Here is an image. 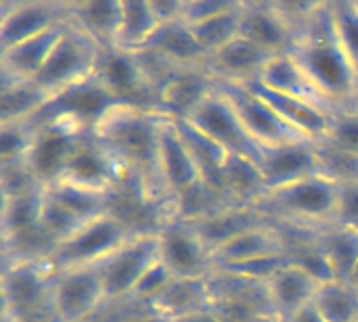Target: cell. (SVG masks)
I'll list each match as a JSON object with an SVG mask.
<instances>
[{
    "label": "cell",
    "mask_w": 358,
    "mask_h": 322,
    "mask_svg": "<svg viewBox=\"0 0 358 322\" xmlns=\"http://www.w3.org/2000/svg\"><path fill=\"white\" fill-rule=\"evenodd\" d=\"M166 117L155 109L120 103L103 115L92 134L117 163L126 184H134L147 199L172 210L157 163L159 130Z\"/></svg>",
    "instance_id": "cell-1"
},
{
    "label": "cell",
    "mask_w": 358,
    "mask_h": 322,
    "mask_svg": "<svg viewBox=\"0 0 358 322\" xmlns=\"http://www.w3.org/2000/svg\"><path fill=\"white\" fill-rule=\"evenodd\" d=\"M289 54L340 109L355 103L358 78L338 42L329 2H310Z\"/></svg>",
    "instance_id": "cell-2"
},
{
    "label": "cell",
    "mask_w": 358,
    "mask_h": 322,
    "mask_svg": "<svg viewBox=\"0 0 358 322\" xmlns=\"http://www.w3.org/2000/svg\"><path fill=\"white\" fill-rule=\"evenodd\" d=\"M340 184L323 174L271 191L256 207L277 224L300 230L334 226Z\"/></svg>",
    "instance_id": "cell-3"
},
{
    "label": "cell",
    "mask_w": 358,
    "mask_h": 322,
    "mask_svg": "<svg viewBox=\"0 0 358 322\" xmlns=\"http://www.w3.org/2000/svg\"><path fill=\"white\" fill-rule=\"evenodd\" d=\"M48 260L2 262V308L21 322H59Z\"/></svg>",
    "instance_id": "cell-4"
},
{
    "label": "cell",
    "mask_w": 358,
    "mask_h": 322,
    "mask_svg": "<svg viewBox=\"0 0 358 322\" xmlns=\"http://www.w3.org/2000/svg\"><path fill=\"white\" fill-rule=\"evenodd\" d=\"M134 235L136 233H132V228L120 216L107 212L94 220H88L71 237L61 241L48 262L55 272L99 266Z\"/></svg>",
    "instance_id": "cell-5"
},
{
    "label": "cell",
    "mask_w": 358,
    "mask_h": 322,
    "mask_svg": "<svg viewBox=\"0 0 358 322\" xmlns=\"http://www.w3.org/2000/svg\"><path fill=\"white\" fill-rule=\"evenodd\" d=\"M185 119L191 126H195L199 132H203L208 138H212L229 155L245 157L258 163L260 168L264 147L258 145L256 138L248 132V128L239 119L233 105L216 88V82H214V88L191 109V113Z\"/></svg>",
    "instance_id": "cell-6"
},
{
    "label": "cell",
    "mask_w": 358,
    "mask_h": 322,
    "mask_svg": "<svg viewBox=\"0 0 358 322\" xmlns=\"http://www.w3.org/2000/svg\"><path fill=\"white\" fill-rule=\"evenodd\" d=\"M103 48L76 23H67L36 82L52 94L76 86L96 73Z\"/></svg>",
    "instance_id": "cell-7"
},
{
    "label": "cell",
    "mask_w": 358,
    "mask_h": 322,
    "mask_svg": "<svg viewBox=\"0 0 358 322\" xmlns=\"http://www.w3.org/2000/svg\"><path fill=\"white\" fill-rule=\"evenodd\" d=\"M159 262L157 233H138L99 264L107 304L128 300L143 275Z\"/></svg>",
    "instance_id": "cell-8"
},
{
    "label": "cell",
    "mask_w": 358,
    "mask_h": 322,
    "mask_svg": "<svg viewBox=\"0 0 358 322\" xmlns=\"http://www.w3.org/2000/svg\"><path fill=\"white\" fill-rule=\"evenodd\" d=\"M216 88L227 96V101L233 105V109L237 111V115L243 122V126L248 128V132L264 149L266 147H279V145H294V142H313L302 132L292 128L250 86L231 84V82H216Z\"/></svg>",
    "instance_id": "cell-9"
},
{
    "label": "cell",
    "mask_w": 358,
    "mask_h": 322,
    "mask_svg": "<svg viewBox=\"0 0 358 322\" xmlns=\"http://www.w3.org/2000/svg\"><path fill=\"white\" fill-rule=\"evenodd\" d=\"M159 260L176 279H208L214 275V256L195 226L170 216L157 230Z\"/></svg>",
    "instance_id": "cell-10"
},
{
    "label": "cell",
    "mask_w": 358,
    "mask_h": 322,
    "mask_svg": "<svg viewBox=\"0 0 358 322\" xmlns=\"http://www.w3.org/2000/svg\"><path fill=\"white\" fill-rule=\"evenodd\" d=\"M52 302L59 322H92L107 306L99 266L55 272Z\"/></svg>",
    "instance_id": "cell-11"
},
{
    "label": "cell",
    "mask_w": 358,
    "mask_h": 322,
    "mask_svg": "<svg viewBox=\"0 0 358 322\" xmlns=\"http://www.w3.org/2000/svg\"><path fill=\"white\" fill-rule=\"evenodd\" d=\"M34 130L36 138L27 155V163L34 170L40 184L48 186L63 176L69 159L73 157L82 140L90 134V130L65 119L34 126Z\"/></svg>",
    "instance_id": "cell-12"
},
{
    "label": "cell",
    "mask_w": 358,
    "mask_h": 322,
    "mask_svg": "<svg viewBox=\"0 0 358 322\" xmlns=\"http://www.w3.org/2000/svg\"><path fill=\"white\" fill-rule=\"evenodd\" d=\"M69 21V2L63 0H2L0 50Z\"/></svg>",
    "instance_id": "cell-13"
},
{
    "label": "cell",
    "mask_w": 358,
    "mask_h": 322,
    "mask_svg": "<svg viewBox=\"0 0 358 322\" xmlns=\"http://www.w3.org/2000/svg\"><path fill=\"white\" fill-rule=\"evenodd\" d=\"M300 21L287 2H243L241 38L262 46L273 54L289 52Z\"/></svg>",
    "instance_id": "cell-14"
},
{
    "label": "cell",
    "mask_w": 358,
    "mask_h": 322,
    "mask_svg": "<svg viewBox=\"0 0 358 322\" xmlns=\"http://www.w3.org/2000/svg\"><path fill=\"white\" fill-rule=\"evenodd\" d=\"M124 174L117 168V163L109 157V153L96 142L94 134L90 132L73 157L69 159L63 176L57 182H67L92 193L101 195H113L124 184Z\"/></svg>",
    "instance_id": "cell-15"
},
{
    "label": "cell",
    "mask_w": 358,
    "mask_h": 322,
    "mask_svg": "<svg viewBox=\"0 0 358 322\" xmlns=\"http://www.w3.org/2000/svg\"><path fill=\"white\" fill-rule=\"evenodd\" d=\"M157 163L159 176L170 201L201 182L199 170L191 157V151L172 117H166L159 130L157 142Z\"/></svg>",
    "instance_id": "cell-16"
},
{
    "label": "cell",
    "mask_w": 358,
    "mask_h": 322,
    "mask_svg": "<svg viewBox=\"0 0 358 322\" xmlns=\"http://www.w3.org/2000/svg\"><path fill=\"white\" fill-rule=\"evenodd\" d=\"M260 172L264 176L268 193L321 174L317 142H294V145L266 147L262 153Z\"/></svg>",
    "instance_id": "cell-17"
},
{
    "label": "cell",
    "mask_w": 358,
    "mask_h": 322,
    "mask_svg": "<svg viewBox=\"0 0 358 322\" xmlns=\"http://www.w3.org/2000/svg\"><path fill=\"white\" fill-rule=\"evenodd\" d=\"M273 57V52L239 36L237 40L208 57L206 71L214 82L250 84L262 75L266 63Z\"/></svg>",
    "instance_id": "cell-18"
},
{
    "label": "cell",
    "mask_w": 358,
    "mask_h": 322,
    "mask_svg": "<svg viewBox=\"0 0 358 322\" xmlns=\"http://www.w3.org/2000/svg\"><path fill=\"white\" fill-rule=\"evenodd\" d=\"M258 82L271 90L281 92V94L296 96V98H302L306 103H313L331 115L340 111V107L329 96H325V92L308 78V73L300 67V63L289 52L275 54L266 63Z\"/></svg>",
    "instance_id": "cell-19"
},
{
    "label": "cell",
    "mask_w": 358,
    "mask_h": 322,
    "mask_svg": "<svg viewBox=\"0 0 358 322\" xmlns=\"http://www.w3.org/2000/svg\"><path fill=\"white\" fill-rule=\"evenodd\" d=\"M285 251H287L285 233L275 220H271V222L256 226V228L235 237L233 241L224 243L212 256H214V268L220 270L227 266L243 264V262L266 258V256H279Z\"/></svg>",
    "instance_id": "cell-20"
},
{
    "label": "cell",
    "mask_w": 358,
    "mask_h": 322,
    "mask_svg": "<svg viewBox=\"0 0 358 322\" xmlns=\"http://www.w3.org/2000/svg\"><path fill=\"white\" fill-rule=\"evenodd\" d=\"M69 21L31 36L10 48L0 50V78L2 80H36L46 65L55 44L65 31Z\"/></svg>",
    "instance_id": "cell-21"
},
{
    "label": "cell",
    "mask_w": 358,
    "mask_h": 322,
    "mask_svg": "<svg viewBox=\"0 0 358 322\" xmlns=\"http://www.w3.org/2000/svg\"><path fill=\"white\" fill-rule=\"evenodd\" d=\"M141 50L153 52L180 69H206L210 57L185 21L162 23Z\"/></svg>",
    "instance_id": "cell-22"
},
{
    "label": "cell",
    "mask_w": 358,
    "mask_h": 322,
    "mask_svg": "<svg viewBox=\"0 0 358 322\" xmlns=\"http://www.w3.org/2000/svg\"><path fill=\"white\" fill-rule=\"evenodd\" d=\"M250 86L260 98H264L292 128H296L298 132H302L306 138H310L313 142H319L325 138L327 130H329V124H331V113L323 111L321 107L313 105V103H306L302 98H296V96H287V94H281L277 90H271L266 86H262L258 80L256 82H250L245 84Z\"/></svg>",
    "instance_id": "cell-23"
},
{
    "label": "cell",
    "mask_w": 358,
    "mask_h": 322,
    "mask_svg": "<svg viewBox=\"0 0 358 322\" xmlns=\"http://www.w3.org/2000/svg\"><path fill=\"white\" fill-rule=\"evenodd\" d=\"M319 285L321 283H317L310 275H306L302 268L294 264H287L285 268H281L266 283L271 306L279 322H285L302 308L310 306Z\"/></svg>",
    "instance_id": "cell-24"
},
{
    "label": "cell",
    "mask_w": 358,
    "mask_h": 322,
    "mask_svg": "<svg viewBox=\"0 0 358 322\" xmlns=\"http://www.w3.org/2000/svg\"><path fill=\"white\" fill-rule=\"evenodd\" d=\"M149 308L168 321L182 319L214 308L210 277L208 279H172Z\"/></svg>",
    "instance_id": "cell-25"
},
{
    "label": "cell",
    "mask_w": 358,
    "mask_h": 322,
    "mask_svg": "<svg viewBox=\"0 0 358 322\" xmlns=\"http://www.w3.org/2000/svg\"><path fill=\"white\" fill-rule=\"evenodd\" d=\"M69 21L86 31L103 50L115 48L122 21V0L69 2Z\"/></svg>",
    "instance_id": "cell-26"
},
{
    "label": "cell",
    "mask_w": 358,
    "mask_h": 322,
    "mask_svg": "<svg viewBox=\"0 0 358 322\" xmlns=\"http://www.w3.org/2000/svg\"><path fill=\"white\" fill-rule=\"evenodd\" d=\"M266 222H271V218L266 214H262L258 207L235 205V207H227V210H222V212H218L206 220L191 222V224L195 226V230L199 233L203 243L214 254L224 243H229L235 237H239V235H243L256 226H262Z\"/></svg>",
    "instance_id": "cell-27"
},
{
    "label": "cell",
    "mask_w": 358,
    "mask_h": 322,
    "mask_svg": "<svg viewBox=\"0 0 358 322\" xmlns=\"http://www.w3.org/2000/svg\"><path fill=\"white\" fill-rule=\"evenodd\" d=\"M55 94L36 80L0 78V124L31 122Z\"/></svg>",
    "instance_id": "cell-28"
},
{
    "label": "cell",
    "mask_w": 358,
    "mask_h": 322,
    "mask_svg": "<svg viewBox=\"0 0 358 322\" xmlns=\"http://www.w3.org/2000/svg\"><path fill=\"white\" fill-rule=\"evenodd\" d=\"M222 193L235 205L256 207L268 195V189L258 163L229 155L222 168Z\"/></svg>",
    "instance_id": "cell-29"
},
{
    "label": "cell",
    "mask_w": 358,
    "mask_h": 322,
    "mask_svg": "<svg viewBox=\"0 0 358 322\" xmlns=\"http://www.w3.org/2000/svg\"><path fill=\"white\" fill-rule=\"evenodd\" d=\"M174 122H176V126H178V130H180V134H182V138H185V142H187V147L191 151V157H193V161H195V166L199 170L201 180L208 186L222 193V168H224V161H227L229 153L224 149H220L203 132H199L195 126H191L187 119H174Z\"/></svg>",
    "instance_id": "cell-30"
},
{
    "label": "cell",
    "mask_w": 358,
    "mask_h": 322,
    "mask_svg": "<svg viewBox=\"0 0 358 322\" xmlns=\"http://www.w3.org/2000/svg\"><path fill=\"white\" fill-rule=\"evenodd\" d=\"M157 27L159 19L155 17L149 0H122V21L115 48L136 52L149 42Z\"/></svg>",
    "instance_id": "cell-31"
},
{
    "label": "cell",
    "mask_w": 358,
    "mask_h": 322,
    "mask_svg": "<svg viewBox=\"0 0 358 322\" xmlns=\"http://www.w3.org/2000/svg\"><path fill=\"white\" fill-rule=\"evenodd\" d=\"M315 243L319 245V249L325 254V258L329 260L336 281H350L352 270L358 264V235L357 233H348L336 226L323 228V230H315L313 233Z\"/></svg>",
    "instance_id": "cell-32"
},
{
    "label": "cell",
    "mask_w": 358,
    "mask_h": 322,
    "mask_svg": "<svg viewBox=\"0 0 358 322\" xmlns=\"http://www.w3.org/2000/svg\"><path fill=\"white\" fill-rule=\"evenodd\" d=\"M241 23H243V2L235 0V4L229 6L227 10L189 27L193 29L197 42L208 50V54H212L241 36Z\"/></svg>",
    "instance_id": "cell-33"
},
{
    "label": "cell",
    "mask_w": 358,
    "mask_h": 322,
    "mask_svg": "<svg viewBox=\"0 0 358 322\" xmlns=\"http://www.w3.org/2000/svg\"><path fill=\"white\" fill-rule=\"evenodd\" d=\"M313 306L325 322L358 321V293L346 281L321 283L315 293Z\"/></svg>",
    "instance_id": "cell-34"
},
{
    "label": "cell",
    "mask_w": 358,
    "mask_h": 322,
    "mask_svg": "<svg viewBox=\"0 0 358 322\" xmlns=\"http://www.w3.org/2000/svg\"><path fill=\"white\" fill-rule=\"evenodd\" d=\"M338 42L358 78V8L355 0H329Z\"/></svg>",
    "instance_id": "cell-35"
},
{
    "label": "cell",
    "mask_w": 358,
    "mask_h": 322,
    "mask_svg": "<svg viewBox=\"0 0 358 322\" xmlns=\"http://www.w3.org/2000/svg\"><path fill=\"white\" fill-rule=\"evenodd\" d=\"M317 155L321 174L338 184H357L358 182V157L346 151L331 147L325 140L317 142Z\"/></svg>",
    "instance_id": "cell-36"
},
{
    "label": "cell",
    "mask_w": 358,
    "mask_h": 322,
    "mask_svg": "<svg viewBox=\"0 0 358 322\" xmlns=\"http://www.w3.org/2000/svg\"><path fill=\"white\" fill-rule=\"evenodd\" d=\"M0 172H2V201L27 197L44 189L40 180L36 178L34 170L29 168L27 159L0 161Z\"/></svg>",
    "instance_id": "cell-37"
},
{
    "label": "cell",
    "mask_w": 358,
    "mask_h": 322,
    "mask_svg": "<svg viewBox=\"0 0 358 322\" xmlns=\"http://www.w3.org/2000/svg\"><path fill=\"white\" fill-rule=\"evenodd\" d=\"M36 130L29 122L0 124V161L27 159L34 147Z\"/></svg>",
    "instance_id": "cell-38"
},
{
    "label": "cell",
    "mask_w": 358,
    "mask_h": 322,
    "mask_svg": "<svg viewBox=\"0 0 358 322\" xmlns=\"http://www.w3.org/2000/svg\"><path fill=\"white\" fill-rule=\"evenodd\" d=\"M331 147L358 157V113L352 109H340L331 115L329 130L323 138Z\"/></svg>",
    "instance_id": "cell-39"
},
{
    "label": "cell",
    "mask_w": 358,
    "mask_h": 322,
    "mask_svg": "<svg viewBox=\"0 0 358 322\" xmlns=\"http://www.w3.org/2000/svg\"><path fill=\"white\" fill-rule=\"evenodd\" d=\"M287 264H289V258H287V251H285V254H279V256H266V258L250 260V262H243V264L227 266V268H220L216 272H227V275L241 277V279L256 281V283H268Z\"/></svg>",
    "instance_id": "cell-40"
},
{
    "label": "cell",
    "mask_w": 358,
    "mask_h": 322,
    "mask_svg": "<svg viewBox=\"0 0 358 322\" xmlns=\"http://www.w3.org/2000/svg\"><path fill=\"white\" fill-rule=\"evenodd\" d=\"M174 277L170 275V270L162 264V260L157 262V264H153L145 275H143V279L138 281V285L134 287V291H132V295L128 298V300H134V302H138V304H145V306H149L164 289H166V285L172 281Z\"/></svg>",
    "instance_id": "cell-41"
},
{
    "label": "cell",
    "mask_w": 358,
    "mask_h": 322,
    "mask_svg": "<svg viewBox=\"0 0 358 322\" xmlns=\"http://www.w3.org/2000/svg\"><path fill=\"white\" fill-rule=\"evenodd\" d=\"M334 226L358 235V182L357 184H340Z\"/></svg>",
    "instance_id": "cell-42"
},
{
    "label": "cell",
    "mask_w": 358,
    "mask_h": 322,
    "mask_svg": "<svg viewBox=\"0 0 358 322\" xmlns=\"http://www.w3.org/2000/svg\"><path fill=\"white\" fill-rule=\"evenodd\" d=\"M233 4H235V0H185L182 21L187 25H197L222 10H227Z\"/></svg>",
    "instance_id": "cell-43"
},
{
    "label": "cell",
    "mask_w": 358,
    "mask_h": 322,
    "mask_svg": "<svg viewBox=\"0 0 358 322\" xmlns=\"http://www.w3.org/2000/svg\"><path fill=\"white\" fill-rule=\"evenodd\" d=\"M155 17L162 23H172V21H182V6L185 0H149Z\"/></svg>",
    "instance_id": "cell-44"
},
{
    "label": "cell",
    "mask_w": 358,
    "mask_h": 322,
    "mask_svg": "<svg viewBox=\"0 0 358 322\" xmlns=\"http://www.w3.org/2000/svg\"><path fill=\"white\" fill-rule=\"evenodd\" d=\"M170 322H229L218 310H203V312H197V314H189V316H182V319H174Z\"/></svg>",
    "instance_id": "cell-45"
},
{
    "label": "cell",
    "mask_w": 358,
    "mask_h": 322,
    "mask_svg": "<svg viewBox=\"0 0 358 322\" xmlns=\"http://www.w3.org/2000/svg\"><path fill=\"white\" fill-rule=\"evenodd\" d=\"M285 322H325V319L315 310V306L310 304V306H306V308H302L300 312H296L292 319H287Z\"/></svg>",
    "instance_id": "cell-46"
},
{
    "label": "cell",
    "mask_w": 358,
    "mask_h": 322,
    "mask_svg": "<svg viewBox=\"0 0 358 322\" xmlns=\"http://www.w3.org/2000/svg\"><path fill=\"white\" fill-rule=\"evenodd\" d=\"M348 283H350V285L355 287V291L358 293V264H357V268L352 270V275H350V281H348Z\"/></svg>",
    "instance_id": "cell-47"
},
{
    "label": "cell",
    "mask_w": 358,
    "mask_h": 322,
    "mask_svg": "<svg viewBox=\"0 0 358 322\" xmlns=\"http://www.w3.org/2000/svg\"><path fill=\"white\" fill-rule=\"evenodd\" d=\"M348 109H352V111H357V113H358V94H357V98H355V103H352V105H350Z\"/></svg>",
    "instance_id": "cell-48"
},
{
    "label": "cell",
    "mask_w": 358,
    "mask_h": 322,
    "mask_svg": "<svg viewBox=\"0 0 358 322\" xmlns=\"http://www.w3.org/2000/svg\"><path fill=\"white\" fill-rule=\"evenodd\" d=\"M355 2H357V8H358V0H355Z\"/></svg>",
    "instance_id": "cell-49"
},
{
    "label": "cell",
    "mask_w": 358,
    "mask_h": 322,
    "mask_svg": "<svg viewBox=\"0 0 358 322\" xmlns=\"http://www.w3.org/2000/svg\"><path fill=\"white\" fill-rule=\"evenodd\" d=\"M357 322H358V321H357Z\"/></svg>",
    "instance_id": "cell-50"
}]
</instances>
